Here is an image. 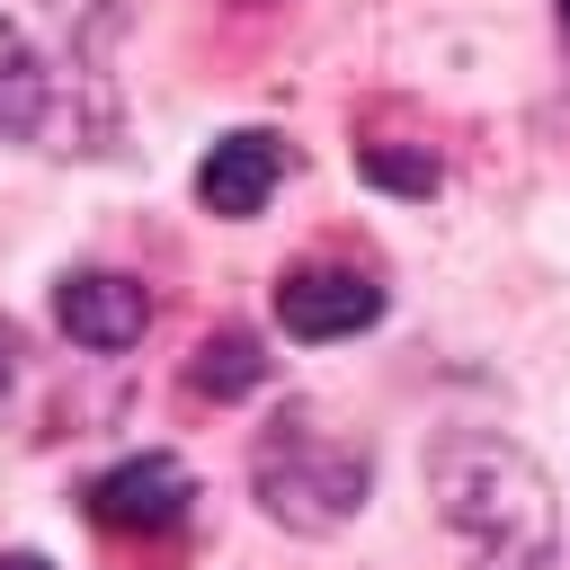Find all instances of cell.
<instances>
[{"mask_svg": "<svg viewBox=\"0 0 570 570\" xmlns=\"http://www.w3.org/2000/svg\"><path fill=\"white\" fill-rule=\"evenodd\" d=\"M428 499L463 543V570H552L561 561V499L543 463L499 428H445L428 445Z\"/></svg>", "mask_w": 570, "mask_h": 570, "instance_id": "obj_1", "label": "cell"}, {"mask_svg": "<svg viewBox=\"0 0 570 570\" xmlns=\"http://www.w3.org/2000/svg\"><path fill=\"white\" fill-rule=\"evenodd\" d=\"M249 490H258V508H267L285 534H338V525L365 508L374 463H365L356 436L321 428L312 410H285V419L258 428V445H249Z\"/></svg>", "mask_w": 570, "mask_h": 570, "instance_id": "obj_2", "label": "cell"}, {"mask_svg": "<svg viewBox=\"0 0 570 570\" xmlns=\"http://www.w3.org/2000/svg\"><path fill=\"white\" fill-rule=\"evenodd\" d=\"M80 508H89V525H107V534H169V525H187V508H196V472H187L178 454H125V463H107V472L80 490Z\"/></svg>", "mask_w": 570, "mask_h": 570, "instance_id": "obj_3", "label": "cell"}, {"mask_svg": "<svg viewBox=\"0 0 570 570\" xmlns=\"http://www.w3.org/2000/svg\"><path fill=\"white\" fill-rule=\"evenodd\" d=\"M374 321H383V285H374L365 267L312 258V267H285V276H276V330L303 338V347L356 338V330H374Z\"/></svg>", "mask_w": 570, "mask_h": 570, "instance_id": "obj_4", "label": "cell"}, {"mask_svg": "<svg viewBox=\"0 0 570 570\" xmlns=\"http://www.w3.org/2000/svg\"><path fill=\"white\" fill-rule=\"evenodd\" d=\"M53 321H62L80 347L116 356V347H134V338L151 330V294H142V276L80 267V276H62V285H53Z\"/></svg>", "mask_w": 570, "mask_h": 570, "instance_id": "obj_5", "label": "cell"}, {"mask_svg": "<svg viewBox=\"0 0 570 570\" xmlns=\"http://www.w3.org/2000/svg\"><path fill=\"white\" fill-rule=\"evenodd\" d=\"M285 160H294V151H285L276 134L240 125V134H223V142L196 160V205H205V214H223V223H249V214L276 196Z\"/></svg>", "mask_w": 570, "mask_h": 570, "instance_id": "obj_6", "label": "cell"}, {"mask_svg": "<svg viewBox=\"0 0 570 570\" xmlns=\"http://www.w3.org/2000/svg\"><path fill=\"white\" fill-rule=\"evenodd\" d=\"M53 125V71H45V53L0 18V142H27V134H45Z\"/></svg>", "mask_w": 570, "mask_h": 570, "instance_id": "obj_7", "label": "cell"}, {"mask_svg": "<svg viewBox=\"0 0 570 570\" xmlns=\"http://www.w3.org/2000/svg\"><path fill=\"white\" fill-rule=\"evenodd\" d=\"M258 383H267V356H258L249 330L196 338V356H187V392H196V401H240V392H258Z\"/></svg>", "mask_w": 570, "mask_h": 570, "instance_id": "obj_8", "label": "cell"}, {"mask_svg": "<svg viewBox=\"0 0 570 570\" xmlns=\"http://www.w3.org/2000/svg\"><path fill=\"white\" fill-rule=\"evenodd\" d=\"M356 178L392 187V196H436V151L428 142H356Z\"/></svg>", "mask_w": 570, "mask_h": 570, "instance_id": "obj_9", "label": "cell"}, {"mask_svg": "<svg viewBox=\"0 0 570 570\" xmlns=\"http://www.w3.org/2000/svg\"><path fill=\"white\" fill-rule=\"evenodd\" d=\"M45 9H53L62 45L80 53V71H98L107 45H116V27H125V0H45Z\"/></svg>", "mask_w": 570, "mask_h": 570, "instance_id": "obj_10", "label": "cell"}, {"mask_svg": "<svg viewBox=\"0 0 570 570\" xmlns=\"http://www.w3.org/2000/svg\"><path fill=\"white\" fill-rule=\"evenodd\" d=\"M0 570H53L45 552H0Z\"/></svg>", "mask_w": 570, "mask_h": 570, "instance_id": "obj_11", "label": "cell"}, {"mask_svg": "<svg viewBox=\"0 0 570 570\" xmlns=\"http://www.w3.org/2000/svg\"><path fill=\"white\" fill-rule=\"evenodd\" d=\"M0 392H9V338H0Z\"/></svg>", "mask_w": 570, "mask_h": 570, "instance_id": "obj_12", "label": "cell"}, {"mask_svg": "<svg viewBox=\"0 0 570 570\" xmlns=\"http://www.w3.org/2000/svg\"><path fill=\"white\" fill-rule=\"evenodd\" d=\"M552 18H561V36H570V0H552Z\"/></svg>", "mask_w": 570, "mask_h": 570, "instance_id": "obj_13", "label": "cell"}]
</instances>
